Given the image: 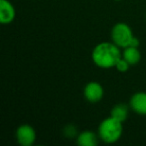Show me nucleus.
<instances>
[{"label":"nucleus","instance_id":"nucleus-1","mask_svg":"<svg viewBox=\"0 0 146 146\" xmlns=\"http://www.w3.org/2000/svg\"><path fill=\"white\" fill-rule=\"evenodd\" d=\"M92 61L97 67L110 69L115 67L116 63L122 57L120 47L113 42H101L94 47L92 51Z\"/></svg>","mask_w":146,"mask_h":146},{"label":"nucleus","instance_id":"nucleus-2","mask_svg":"<svg viewBox=\"0 0 146 146\" xmlns=\"http://www.w3.org/2000/svg\"><path fill=\"white\" fill-rule=\"evenodd\" d=\"M123 122L115 119L114 117L105 118L102 120L98 127V136L105 143H115L121 138L123 133Z\"/></svg>","mask_w":146,"mask_h":146},{"label":"nucleus","instance_id":"nucleus-3","mask_svg":"<svg viewBox=\"0 0 146 146\" xmlns=\"http://www.w3.org/2000/svg\"><path fill=\"white\" fill-rule=\"evenodd\" d=\"M111 39L112 42L115 43L118 47L126 48L131 45L134 35L129 25L124 22H118L112 27Z\"/></svg>","mask_w":146,"mask_h":146},{"label":"nucleus","instance_id":"nucleus-4","mask_svg":"<svg viewBox=\"0 0 146 146\" xmlns=\"http://www.w3.org/2000/svg\"><path fill=\"white\" fill-rule=\"evenodd\" d=\"M16 140L22 146H31L36 140V133L32 126L28 124L20 125L16 129Z\"/></svg>","mask_w":146,"mask_h":146},{"label":"nucleus","instance_id":"nucleus-5","mask_svg":"<svg viewBox=\"0 0 146 146\" xmlns=\"http://www.w3.org/2000/svg\"><path fill=\"white\" fill-rule=\"evenodd\" d=\"M84 97L87 101L96 103L103 98L104 89L100 83L96 81H91L87 83L84 87Z\"/></svg>","mask_w":146,"mask_h":146},{"label":"nucleus","instance_id":"nucleus-6","mask_svg":"<svg viewBox=\"0 0 146 146\" xmlns=\"http://www.w3.org/2000/svg\"><path fill=\"white\" fill-rule=\"evenodd\" d=\"M16 11L9 0H0V22L9 24L15 19Z\"/></svg>","mask_w":146,"mask_h":146},{"label":"nucleus","instance_id":"nucleus-7","mask_svg":"<svg viewBox=\"0 0 146 146\" xmlns=\"http://www.w3.org/2000/svg\"><path fill=\"white\" fill-rule=\"evenodd\" d=\"M129 106L138 115L146 116V93L137 92L130 98Z\"/></svg>","mask_w":146,"mask_h":146},{"label":"nucleus","instance_id":"nucleus-8","mask_svg":"<svg viewBox=\"0 0 146 146\" xmlns=\"http://www.w3.org/2000/svg\"><path fill=\"white\" fill-rule=\"evenodd\" d=\"M99 136L93 131L85 130L77 136V144L80 146H95L98 143Z\"/></svg>","mask_w":146,"mask_h":146},{"label":"nucleus","instance_id":"nucleus-9","mask_svg":"<svg viewBox=\"0 0 146 146\" xmlns=\"http://www.w3.org/2000/svg\"><path fill=\"white\" fill-rule=\"evenodd\" d=\"M122 57L129 63L130 65H135L141 59V53H140L138 47L128 46L126 48H123Z\"/></svg>","mask_w":146,"mask_h":146},{"label":"nucleus","instance_id":"nucleus-10","mask_svg":"<svg viewBox=\"0 0 146 146\" xmlns=\"http://www.w3.org/2000/svg\"><path fill=\"white\" fill-rule=\"evenodd\" d=\"M128 113H129V108L128 105L125 103H118L111 109V115L115 119L119 120L121 122L126 121L128 118Z\"/></svg>","mask_w":146,"mask_h":146},{"label":"nucleus","instance_id":"nucleus-11","mask_svg":"<svg viewBox=\"0 0 146 146\" xmlns=\"http://www.w3.org/2000/svg\"><path fill=\"white\" fill-rule=\"evenodd\" d=\"M129 67H130V64L123 58V57H121L115 65V68L117 69V71H119V72H126V71H128Z\"/></svg>","mask_w":146,"mask_h":146},{"label":"nucleus","instance_id":"nucleus-12","mask_svg":"<svg viewBox=\"0 0 146 146\" xmlns=\"http://www.w3.org/2000/svg\"><path fill=\"white\" fill-rule=\"evenodd\" d=\"M114 1H121V0H114Z\"/></svg>","mask_w":146,"mask_h":146}]
</instances>
